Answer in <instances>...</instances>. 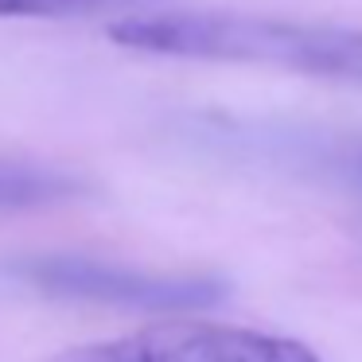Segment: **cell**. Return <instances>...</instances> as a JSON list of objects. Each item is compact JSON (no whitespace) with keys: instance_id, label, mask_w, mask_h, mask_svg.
Listing matches in <instances>:
<instances>
[{"instance_id":"cell-2","label":"cell","mask_w":362,"mask_h":362,"mask_svg":"<svg viewBox=\"0 0 362 362\" xmlns=\"http://www.w3.org/2000/svg\"><path fill=\"white\" fill-rule=\"evenodd\" d=\"M47 362H320L312 346L284 335L211 320H160L105 343H82Z\"/></svg>"},{"instance_id":"cell-5","label":"cell","mask_w":362,"mask_h":362,"mask_svg":"<svg viewBox=\"0 0 362 362\" xmlns=\"http://www.w3.org/2000/svg\"><path fill=\"white\" fill-rule=\"evenodd\" d=\"M105 0H0V20L16 16H66V12H86Z\"/></svg>"},{"instance_id":"cell-4","label":"cell","mask_w":362,"mask_h":362,"mask_svg":"<svg viewBox=\"0 0 362 362\" xmlns=\"http://www.w3.org/2000/svg\"><path fill=\"white\" fill-rule=\"evenodd\" d=\"M78 191L82 183L66 172L24 164V160H0V211H32V206L63 203Z\"/></svg>"},{"instance_id":"cell-3","label":"cell","mask_w":362,"mask_h":362,"mask_svg":"<svg viewBox=\"0 0 362 362\" xmlns=\"http://www.w3.org/2000/svg\"><path fill=\"white\" fill-rule=\"evenodd\" d=\"M20 273L51 296L136 308V312H191L226 296V288L211 276H160L90 257H32L20 265Z\"/></svg>"},{"instance_id":"cell-1","label":"cell","mask_w":362,"mask_h":362,"mask_svg":"<svg viewBox=\"0 0 362 362\" xmlns=\"http://www.w3.org/2000/svg\"><path fill=\"white\" fill-rule=\"evenodd\" d=\"M110 40L144 55L281 66L362 82V32L343 28H308L230 12H152L110 24Z\"/></svg>"}]
</instances>
